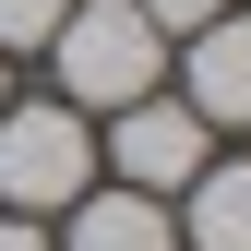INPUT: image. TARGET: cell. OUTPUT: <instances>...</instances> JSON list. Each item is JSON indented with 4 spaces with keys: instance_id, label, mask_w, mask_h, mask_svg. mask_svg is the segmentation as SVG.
<instances>
[{
    "instance_id": "1",
    "label": "cell",
    "mask_w": 251,
    "mask_h": 251,
    "mask_svg": "<svg viewBox=\"0 0 251 251\" xmlns=\"http://www.w3.org/2000/svg\"><path fill=\"white\" fill-rule=\"evenodd\" d=\"M48 60H60V108H132V96L168 84V36L132 0H72L60 36H48Z\"/></svg>"
},
{
    "instance_id": "2",
    "label": "cell",
    "mask_w": 251,
    "mask_h": 251,
    "mask_svg": "<svg viewBox=\"0 0 251 251\" xmlns=\"http://www.w3.org/2000/svg\"><path fill=\"white\" fill-rule=\"evenodd\" d=\"M84 192H96V132H84V108H60V96L0 108V203L12 215H72Z\"/></svg>"
},
{
    "instance_id": "3",
    "label": "cell",
    "mask_w": 251,
    "mask_h": 251,
    "mask_svg": "<svg viewBox=\"0 0 251 251\" xmlns=\"http://www.w3.org/2000/svg\"><path fill=\"white\" fill-rule=\"evenodd\" d=\"M108 179L120 192H192L203 179V120L168 96V84H155V96H132V108H108Z\"/></svg>"
},
{
    "instance_id": "4",
    "label": "cell",
    "mask_w": 251,
    "mask_h": 251,
    "mask_svg": "<svg viewBox=\"0 0 251 251\" xmlns=\"http://www.w3.org/2000/svg\"><path fill=\"white\" fill-rule=\"evenodd\" d=\"M179 108H192L203 132H251V12H239V0L192 36V60H179Z\"/></svg>"
},
{
    "instance_id": "5",
    "label": "cell",
    "mask_w": 251,
    "mask_h": 251,
    "mask_svg": "<svg viewBox=\"0 0 251 251\" xmlns=\"http://www.w3.org/2000/svg\"><path fill=\"white\" fill-rule=\"evenodd\" d=\"M72 251H179L155 192H84L72 203Z\"/></svg>"
},
{
    "instance_id": "6",
    "label": "cell",
    "mask_w": 251,
    "mask_h": 251,
    "mask_svg": "<svg viewBox=\"0 0 251 251\" xmlns=\"http://www.w3.org/2000/svg\"><path fill=\"white\" fill-rule=\"evenodd\" d=\"M179 239H192V251H251V168H203Z\"/></svg>"
},
{
    "instance_id": "7",
    "label": "cell",
    "mask_w": 251,
    "mask_h": 251,
    "mask_svg": "<svg viewBox=\"0 0 251 251\" xmlns=\"http://www.w3.org/2000/svg\"><path fill=\"white\" fill-rule=\"evenodd\" d=\"M60 12H72V0H0V60H12V48H48Z\"/></svg>"
},
{
    "instance_id": "8",
    "label": "cell",
    "mask_w": 251,
    "mask_h": 251,
    "mask_svg": "<svg viewBox=\"0 0 251 251\" xmlns=\"http://www.w3.org/2000/svg\"><path fill=\"white\" fill-rule=\"evenodd\" d=\"M132 12L155 24V36H203V24H215V12H227V0H132Z\"/></svg>"
},
{
    "instance_id": "9",
    "label": "cell",
    "mask_w": 251,
    "mask_h": 251,
    "mask_svg": "<svg viewBox=\"0 0 251 251\" xmlns=\"http://www.w3.org/2000/svg\"><path fill=\"white\" fill-rule=\"evenodd\" d=\"M0 251H60V239L36 227V215H0Z\"/></svg>"
},
{
    "instance_id": "10",
    "label": "cell",
    "mask_w": 251,
    "mask_h": 251,
    "mask_svg": "<svg viewBox=\"0 0 251 251\" xmlns=\"http://www.w3.org/2000/svg\"><path fill=\"white\" fill-rule=\"evenodd\" d=\"M0 108H12V60H0Z\"/></svg>"
}]
</instances>
